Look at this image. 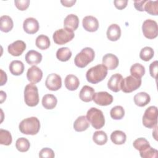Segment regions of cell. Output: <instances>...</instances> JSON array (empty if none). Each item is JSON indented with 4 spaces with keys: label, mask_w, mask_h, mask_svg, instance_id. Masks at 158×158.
<instances>
[{
    "label": "cell",
    "mask_w": 158,
    "mask_h": 158,
    "mask_svg": "<svg viewBox=\"0 0 158 158\" xmlns=\"http://www.w3.org/2000/svg\"><path fill=\"white\" fill-rule=\"evenodd\" d=\"M20 132L25 135H35L40 129V120L35 117H31L23 119L19 125Z\"/></svg>",
    "instance_id": "6da1fadb"
},
{
    "label": "cell",
    "mask_w": 158,
    "mask_h": 158,
    "mask_svg": "<svg viewBox=\"0 0 158 158\" xmlns=\"http://www.w3.org/2000/svg\"><path fill=\"white\" fill-rule=\"evenodd\" d=\"M107 75V69L103 64H98L90 68L86 73L88 82L96 84L102 81Z\"/></svg>",
    "instance_id": "7a4b0ae2"
},
{
    "label": "cell",
    "mask_w": 158,
    "mask_h": 158,
    "mask_svg": "<svg viewBox=\"0 0 158 158\" xmlns=\"http://www.w3.org/2000/svg\"><path fill=\"white\" fill-rule=\"evenodd\" d=\"M94 58V50L89 47L83 48L78 54H77L74 59V62L77 67L79 68H84L88 65L89 63L92 62Z\"/></svg>",
    "instance_id": "3957f363"
},
{
    "label": "cell",
    "mask_w": 158,
    "mask_h": 158,
    "mask_svg": "<svg viewBox=\"0 0 158 158\" xmlns=\"http://www.w3.org/2000/svg\"><path fill=\"white\" fill-rule=\"evenodd\" d=\"M86 117L89 123L95 129H100L105 124V118L102 112L96 107L90 108L88 110Z\"/></svg>",
    "instance_id": "277c9868"
},
{
    "label": "cell",
    "mask_w": 158,
    "mask_h": 158,
    "mask_svg": "<svg viewBox=\"0 0 158 158\" xmlns=\"http://www.w3.org/2000/svg\"><path fill=\"white\" fill-rule=\"evenodd\" d=\"M24 101L30 107L36 106L39 102V94L37 86L34 83L26 85L24 89Z\"/></svg>",
    "instance_id": "5b68a950"
},
{
    "label": "cell",
    "mask_w": 158,
    "mask_h": 158,
    "mask_svg": "<svg viewBox=\"0 0 158 158\" xmlns=\"http://www.w3.org/2000/svg\"><path fill=\"white\" fill-rule=\"evenodd\" d=\"M157 108L150 106L147 108L143 117V124L148 128H154L157 123Z\"/></svg>",
    "instance_id": "8992f818"
},
{
    "label": "cell",
    "mask_w": 158,
    "mask_h": 158,
    "mask_svg": "<svg viewBox=\"0 0 158 158\" xmlns=\"http://www.w3.org/2000/svg\"><path fill=\"white\" fill-rule=\"evenodd\" d=\"M74 36L73 31L64 28L56 30L54 33L52 38L55 43L59 45H62L70 41Z\"/></svg>",
    "instance_id": "52a82bcc"
},
{
    "label": "cell",
    "mask_w": 158,
    "mask_h": 158,
    "mask_svg": "<svg viewBox=\"0 0 158 158\" xmlns=\"http://www.w3.org/2000/svg\"><path fill=\"white\" fill-rule=\"evenodd\" d=\"M141 85V79L137 78L132 75L123 78L121 83V89L126 93H131L140 87Z\"/></svg>",
    "instance_id": "ba28073f"
},
{
    "label": "cell",
    "mask_w": 158,
    "mask_h": 158,
    "mask_svg": "<svg viewBox=\"0 0 158 158\" xmlns=\"http://www.w3.org/2000/svg\"><path fill=\"white\" fill-rule=\"evenodd\" d=\"M142 30L144 36L148 39H154L157 36L158 27L155 20L147 19L144 21L142 25Z\"/></svg>",
    "instance_id": "9c48e42d"
},
{
    "label": "cell",
    "mask_w": 158,
    "mask_h": 158,
    "mask_svg": "<svg viewBox=\"0 0 158 158\" xmlns=\"http://www.w3.org/2000/svg\"><path fill=\"white\" fill-rule=\"evenodd\" d=\"M93 100L98 105L106 106L112 102L113 96L106 91H100L94 94Z\"/></svg>",
    "instance_id": "30bf717a"
},
{
    "label": "cell",
    "mask_w": 158,
    "mask_h": 158,
    "mask_svg": "<svg viewBox=\"0 0 158 158\" xmlns=\"http://www.w3.org/2000/svg\"><path fill=\"white\" fill-rule=\"evenodd\" d=\"M46 88L51 91H57L62 86V79L60 75L56 73L49 74L45 81Z\"/></svg>",
    "instance_id": "8fae6325"
},
{
    "label": "cell",
    "mask_w": 158,
    "mask_h": 158,
    "mask_svg": "<svg viewBox=\"0 0 158 158\" xmlns=\"http://www.w3.org/2000/svg\"><path fill=\"white\" fill-rule=\"evenodd\" d=\"M43 77L42 70L36 65L29 68L27 72V78L31 83H37L40 82Z\"/></svg>",
    "instance_id": "7c38bea8"
},
{
    "label": "cell",
    "mask_w": 158,
    "mask_h": 158,
    "mask_svg": "<svg viewBox=\"0 0 158 158\" xmlns=\"http://www.w3.org/2000/svg\"><path fill=\"white\" fill-rule=\"evenodd\" d=\"M26 49V44L22 40H17L7 47L8 52L13 56H19Z\"/></svg>",
    "instance_id": "4fadbf2b"
},
{
    "label": "cell",
    "mask_w": 158,
    "mask_h": 158,
    "mask_svg": "<svg viewBox=\"0 0 158 158\" xmlns=\"http://www.w3.org/2000/svg\"><path fill=\"white\" fill-rule=\"evenodd\" d=\"M23 28L27 33L35 34L38 31L40 25L38 20L36 19L28 17L23 21Z\"/></svg>",
    "instance_id": "5bb4252c"
},
{
    "label": "cell",
    "mask_w": 158,
    "mask_h": 158,
    "mask_svg": "<svg viewBox=\"0 0 158 158\" xmlns=\"http://www.w3.org/2000/svg\"><path fill=\"white\" fill-rule=\"evenodd\" d=\"M82 25L84 29L89 32L96 31L99 27L98 20L91 15L85 17L82 21Z\"/></svg>",
    "instance_id": "9a60e30c"
},
{
    "label": "cell",
    "mask_w": 158,
    "mask_h": 158,
    "mask_svg": "<svg viewBox=\"0 0 158 158\" xmlns=\"http://www.w3.org/2000/svg\"><path fill=\"white\" fill-rule=\"evenodd\" d=\"M123 77L120 73H115L112 75L107 82V87L114 92H118L121 89V83Z\"/></svg>",
    "instance_id": "2e32d148"
},
{
    "label": "cell",
    "mask_w": 158,
    "mask_h": 158,
    "mask_svg": "<svg viewBox=\"0 0 158 158\" xmlns=\"http://www.w3.org/2000/svg\"><path fill=\"white\" fill-rule=\"evenodd\" d=\"M118 59L114 54L109 53L102 57V64L109 70H114L118 65Z\"/></svg>",
    "instance_id": "e0dca14e"
},
{
    "label": "cell",
    "mask_w": 158,
    "mask_h": 158,
    "mask_svg": "<svg viewBox=\"0 0 158 158\" xmlns=\"http://www.w3.org/2000/svg\"><path fill=\"white\" fill-rule=\"evenodd\" d=\"M79 25L78 17L75 14H69L64 19V27L65 28L75 31Z\"/></svg>",
    "instance_id": "ac0fdd59"
},
{
    "label": "cell",
    "mask_w": 158,
    "mask_h": 158,
    "mask_svg": "<svg viewBox=\"0 0 158 158\" xmlns=\"http://www.w3.org/2000/svg\"><path fill=\"white\" fill-rule=\"evenodd\" d=\"M106 35L110 41H115L118 40L121 36L120 27L117 24H111L107 28Z\"/></svg>",
    "instance_id": "d6986e66"
},
{
    "label": "cell",
    "mask_w": 158,
    "mask_h": 158,
    "mask_svg": "<svg viewBox=\"0 0 158 158\" xmlns=\"http://www.w3.org/2000/svg\"><path fill=\"white\" fill-rule=\"evenodd\" d=\"M42 55L35 50L29 51L25 55V60L29 65H37L41 62Z\"/></svg>",
    "instance_id": "ffe728a7"
},
{
    "label": "cell",
    "mask_w": 158,
    "mask_h": 158,
    "mask_svg": "<svg viewBox=\"0 0 158 158\" xmlns=\"http://www.w3.org/2000/svg\"><path fill=\"white\" fill-rule=\"evenodd\" d=\"M94 93V89L92 87L85 85L80 91L79 97L81 101L88 102L93 100V96Z\"/></svg>",
    "instance_id": "44dd1931"
},
{
    "label": "cell",
    "mask_w": 158,
    "mask_h": 158,
    "mask_svg": "<svg viewBox=\"0 0 158 158\" xmlns=\"http://www.w3.org/2000/svg\"><path fill=\"white\" fill-rule=\"evenodd\" d=\"M89 127V122L85 115L78 117L73 123V128L76 131L81 132L85 131Z\"/></svg>",
    "instance_id": "7402d4cb"
},
{
    "label": "cell",
    "mask_w": 158,
    "mask_h": 158,
    "mask_svg": "<svg viewBox=\"0 0 158 158\" xmlns=\"http://www.w3.org/2000/svg\"><path fill=\"white\" fill-rule=\"evenodd\" d=\"M133 99L135 104L139 107L146 106L151 101L150 96L145 92H140L136 94Z\"/></svg>",
    "instance_id": "603a6c76"
},
{
    "label": "cell",
    "mask_w": 158,
    "mask_h": 158,
    "mask_svg": "<svg viewBox=\"0 0 158 158\" xmlns=\"http://www.w3.org/2000/svg\"><path fill=\"white\" fill-rule=\"evenodd\" d=\"M65 86L70 91L76 90L80 85L78 78L74 75H68L65 78Z\"/></svg>",
    "instance_id": "cb8c5ba5"
},
{
    "label": "cell",
    "mask_w": 158,
    "mask_h": 158,
    "mask_svg": "<svg viewBox=\"0 0 158 158\" xmlns=\"http://www.w3.org/2000/svg\"><path fill=\"white\" fill-rule=\"evenodd\" d=\"M57 102L56 97L51 94H46L42 98V105L46 109H54Z\"/></svg>",
    "instance_id": "d4e9b609"
},
{
    "label": "cell",
    "mask_w": 158,
    "mask_h": 158,
    "mask_svg": "<svg viewBox=\"0 0 158 158\" xmlns=\"http://www.w3.org/2000/svg\"><path fill=\"white\" fill-rule=\"evenodd\" d=\"M14 26L13 20L8 15H2L0 17V30L5 33L10 31Z\"/></svg>",
    "instance_id": "484cf974"
},
{
    "label": "cell",
    "mask_w": 158,
    "mask_h": 158,
    "mask_svg": "<svg viewBox=\"0 0 158 158\" xmlns=\"http://www.w3.org/2000/svg\"><path fill=\"white\" fill-rule=\"evenodd\" d=\"M9 71L14 75H20L24 71V65L22 62L15 60L10 62L9 64Z\"/></svg>",
    "instance_id": "4316f807"
},
{
    "label": "cell",
    "mask_w": 158,
    "mask_h": 158,
    "mask_svg": "<svg viewBox=\"0 0 158 158\" xmlns=\"http://www.w3.org/2000/svg\"><path fill=\"white\" fill-rule=\"evenodd\" d=\"M110 139L114 144L121 145L125 143L127 136L123 131L120 130H115L111 133Z\"/></svg>",
    "instance_id": "83f0119b"
},
{
    "label": "cell",
    "mask_w": 158,
    "mask_h": 158,
    "mask_svg": "<svg viewBox=\"0 0 158 158\" xmlns=\"http://www.w3.org/2000/svg\"><path fill=\"white\" fill-rule=\"evenodd\" d=\"M72 56V52L69 48L64 47L59 48L56 52V57L62 62L69 60Z\"/></svg>",
    "instance_id": "f1b7e54d"
},
{
    "label": "cell",
    "mask_w": 158,
    "mask_h": 158,
    "mask_svg": "<svg viewBox=\"0 0 158 158\" xmlns=\"http://www.w3.org/2000/svg\"><path fill=\"white\" fill-rule=\"evenodd\" d=\"M144 10L151 15H158V1H146L144 6Z\"/></svg>",
    "instance_id": "f546056e"
},
{
    "label": "cell",
    "mask_w": 158,
    "mask_h": 158,
    "mask_svg": "<svg viewBox=\"0 0 158 158\" xmlns=\"http://www.w3.org/2000/svg\"><path fill=\"white\" fill-rule=\"evenodd\" d=\"M35 44L40 49L45 50L50 46V40L47 36L40 35L36 39Z\"/></svg>",
    "instance_id": "4dcf8cb0"
},
{
    "label": "cell",
    "mask_w": 158,
    "mask_h": 158,
    "mask_svg": "<svg viewBox=\"0 0 158 158\" xmlns=\"http://www.w3.org/2000/svg\"><path fill=\"white\" fill-rule=\"evenodd\" d=\"M130 73L131 75L135 78H141L145 74V68L143 65L139 63H136L131 65L130 68Z\"/></svg>",
    "instance_id": "1f68e13d"
},
{
    "label": "cell",
    "mask_w": 158,
    "mask_h": 158,
    "mask_svg": "<svg viewBox=\"0 0 158 158\" xmlns=\"http://www.w3.org/2000/svg\"><path fill=\"white\" fill-rule=\"evenodd\" d=\"M93 140L98 145H104L107 141V136L103 131H96L93 133Z\"/></svg>",
    "instance_id": "d6a6232c"
},
{
    "label": "cell",
    "mask_w": 158,
    "mask_h": 158,
    "mask_svg": "<svg viewBox=\"0 0 158 158\" xmlns=\"http://www.w3.org/2000/svg\"><path fill=\"white\" fill-rule=\"evenodd\" d=\"M30 146V142L25 138H20L17 139L15 142V147L17 149L22 152H27V151H28Z\"/></svg>",
    "instance_id": "836d02e7"
},
{
    "label": "cell",
    "mask_w": 158,
    "mask_h": 158,
    "mask_svg": "<svg viewBox=\"0 0 158 158\" xmlns=\"http://www.w3.org/2000/svg\"><path fill=\"white\" fill-rule=\"evenodd\" d=\"M110 115L114 120H120L125 115L124 109L121 106H116L111 109Z\"/></svg>",
    "instance_id": "e575fe53"
},
{
    "label": "cell",
    "mask_w": 158,
    "mask_h": 158,
    "mask_svg": "<svg viewBox=\"0 0 158 158\" xmlns=\"http://www.w3.org/2000/svg\"><path fill=\"white\" fill-rule=\"evenodd\" d=\"M154 54V51L153 49L151 47L146 46L141 50L139 53V57L144 61H149L153 57Z\"/></svg>",
    "instance_id": "d590c367"
},
{
    "label": "cell",
    "mask_w": 158,
    "mask_h": 158,
    "mask_svg": "<svg viewBox=\"0 0 158 158\" xmlns=\"http://www.w3.org/2000/svg\"><path fill=\"white\" fill-rule=\"evenodd\" d=\"M12 138L10 133L6 130L0 129V144L9 146L12 143Z\"/></svg>",
    "instance_id": "8d00e7d4"
},
{
    "label": "cell",
    "mask_w": 158,
    "mask_h": 158,
    "mask_svg": "<svg viewBox=\"0 0 158 158\" xmlns=\"http://www.w3.org/2000/svg\"><path fill=\"white\" fill-rule=\"evenodd\" d=\"M133 147L138 151H141L150 146L149 143L144 138H139L135 140L133 143Z\"/></svg>",
    "instance_id": "74e56055"
},
{
    "label": "cell",
    "mask_w": 158,
    "mask_h": 158,
    "mask_svg": "<svg viewBox=\"0 0 158 158\" xmlns=\"http://www.w3.org/2000/svg\"><path fill=\"white\" fill-rule=\"evenodd\" d=\"M139 154L143 158H156L158 157V151L150 146L145 149L139 151Z\"/></svg>",
    "instance_id": "f35d334b"
},
{
    "label": "cell",
    "mask_w": 158,
    "mask_h": 158,
    "mask_svg": "<svg viewBox=\"0 0 158 158\" xmlns=\"http://www.w3.org/2000/svg\"><path fill=\"white\" fill-rule=\"evenodd\" d=\"M54 151L49 148H44L42 149L39 153V157L41 158H53L54 157Z\"/></svg>",
    "instance_id": "ab89813d"
},
{
    "label": "cell",
    "mask_w": 158,
    "mask_h": 158,
    "mask_svg": "<svg viewBox=\"0 0 158 158\" xmlns=\"http://www.w3.org/2000/svg\"><path fill=\"white\" fill-rule=\"evenodd\" d=\"M29 0H15L14 3L16 7L20 10H25L29 6Z\"/></svg>",
    "instance_id": "60d3db41"
},
{
    "label": "cell",
    "mask_w": 158,
    "mask_h": 158,
    "mask_svg": "<svg viewBox=\"0 0 158 158\" xmlns=\"http://www.w3.org/2000/svg\"><path fill=\"white\" fill-rule=\"evenodd\" d=\"M157 66L158 62L157 60L154 61L152 62L149 65V73L152 77L156 79L157 78Z\"/></svg>",
    "instance_id": "b9f144b4"
},
{
    "label": "cell",
    "mask_w": 158,
    "mask_h": 158,
    "mask_svg": "<svg viewBox=\"0 0 158 158\" xmlns=\"http://www.w3.org/2000/svg\"><path fill=\"white\" fill-rule=\"evenodd\" d=\"M114 3L115 7L117 9L119 10H122L127 7L128 1L127 0H115L114 1Z\"/></svg>",
    "instance_id": "7bdbcfd3"
},
{
    "label": "cell",
    "mask_w": 158,
    "mask_h": 158,
    "mask_svg": "<svg viewBox=\"0 0 158 158\" xmlns=\"http://www.w3.org/2000/svg\"><path fill=\"white\" fill-rule=\"evenodd\" d=\"M147 0H141V1H135L134 6L135 8L138 11H144V6Z\"/></svg>",
    "instance_id": "ee69618b"
},
{
    "label": "cell",
    "mask_w": 158,
    "mask_h": 158,
    "mask_svg": "<svg viewBox=\"0 0 158 158\" xmlns=\"http://www.w3.org/2000/svg\"><path fill=\"white\" fill-rule=\"evenodd\" d=\"M60 2L64 6L69 7H72L76 2V1L75 0H70V1L64 0V1H60Z\"/></svg>",
    "instance_id": "f6af8a7d"
},
{
    "label": "cell",
    "mask_w": 158,
    "mask_h": 158,
    "mask_svg": "<svg viewBox=\"0 0 158 158\" xmlns=\"http://www.w3.org/2000/svg\"><path fill=\"white\" fill-rule=\"evenodd\" d=\"M7 81V75L6 73L1 69V86H2L4 84H5Z\"/></svg>",
    "instance_id": "bcb514c9"
},
{
    "label": "cell",
    "mask_w": 158,
    "mask_h": 158,
    "mask_svg": "<svg viewBox=\"0 0 158 158\" xmlns=\"http://www.w3.org/2000/svg\"><path fill=\"white\" fill-rule=\"evenodd\" d=\"M1 93V103H2L4 100H6V94L3 91H0Z\"/></svg>",
    "instance_id": "7dc6e473"
}]
</instances>
